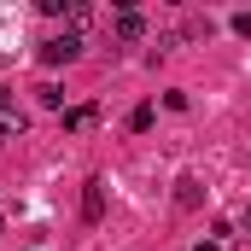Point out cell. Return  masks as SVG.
I'll return each instance as SVG.
<instances>
[{"instance_id": "277c9868", "label": "cell", "mask_w": 251, "mask_h": 251, "mask_svg": "<svg viewBox=\"0 0 251 251\" xmlns=\"http://www.w3.org/2000/svg\"><path fill=\"white\" fill-rule=\"evenodd\" d=\"M199 204H204V181L199 176H181L176 181V210H199Z\"/></svg>"}, {"instance_id": "5b68a950", "label": "cell", "mask_w": 251, "mask_h": 251, "mask_svg": "<svg viewBox=\"0 0 251 251\" xmlns=\"http://www.w3.org/2000/svg\"><path fill=\"white\" fill-rule=\"evenodd\" d=\"M140 35H146V18H140L134 6H123V12H117V41H140Z\"/></svg>"}, {"instance_id": "9c48e42d", "label": "cell", "mask_w": 251, "mask_h": 251, "mask_svg": "<svg viewBox=\"0 0 251 251\" xmlns=\"http://www.w3.org/2000/svg\"><path fill=\"white\" fill-rule=\"evenodd\" d=\"M41 12H47V18H70L76 6H70V0H41Z\"/></svg>"}, {"instance_id": "8992f818", "label": "cell", "mask_w": 251, "mask_h": 251, "mask_svg": "<svg viewBox=\"0 0 251 251\" xmlns=\"http://www.w3.org/2000/svg\"><path fill=\"white\" fill-rule=\"evenodd\" d=\"M35 94H41V105H47V111H64V88H59V82H41Z\"/></svg>"}, {"instance_id": "8fae6325", "label": "cell", "mask_w": 251, "mask_h": 251, "mask_svg": "<svg viewBox=\"0 0 251 251\" xmlns=\"http://www.w3.org/2000/svg\"><path fill=\"white\" fill-rule=\"evenodd\" d=\"M234 29H240V35H251V12H234Z\"/></svg>"}, {"instance_id": "7a4b0ae2", "label": "cell", "mask_w": 251, "mask_h": 251, "mask_svg": "<svg viewBox=\"0 0 251 251\" xmlns=\"http://www.w3.org/2000/svg\"><path fill=\"white\" fill-rule=\"evenodd\" d=\"M82 222H105V181L100 176L82 187Z\"/></svg>"}, {"instance_id": "5bb4252c", "label": "cell", "mask_w": 251, "mask_h": 251, "mask_svg": "<svg viewBox=\"0 0 251 251\" xmlns=\"http://www.w3.org/2000/svg\"><path fill=\"white\" fill-rule=\"evenodd\" d=\"M0 234H6V216H0Z\"/></svg>"}, {"instance_id": "52a82bcc", "label": "cell", "mask_w": 251, "mask_h": 251, "mask_svg": "<svg viewBox=\"0 0 251 251\" xmlns=\"http://www.w3.org/2000/svg\"><path fill=\"white\" fill-rule=\"evenodd\" d=\"M152 117H158L152 105H134V111H128V128H134V134H146V128H152Z\"/></svg>"}, {"instance_id": "3957f363", "label": "cell", "mask_w": 251, "mask_h": 251, "mask_svg": "<svg viewBox=\"0 0 251 251\" xmlns=\"http://www.w3.org/2000/svg\"><path fill=\"white\" fill-rule=\"evenodd\" d=\"M94 123H100V105H94V100H82V105L64 111V128H70V134H88Z\"/></svg>"}, {"instance_id": "6da1fadb", "label": "cell", "mask_w": 251, "mask_h": 251, "mask_svg": "<svg viewBox=\"0 0 251 251\" xmlns=\"http://www.w3.org/2000/svg\"><path fill=\"white\" fill-rule=\"evenodd\" d=\"M82 59V29H64V35H47L41 41V64L59 70V64H76Z\"/></svg>"}, {"instance_id": "7c38bea8", "label": "cell", "mask_w": 251, "mask_h": 251, "mask_svg": "<svg viewBox=\"0 0 251 251\" xmlns=\"http://www.w3.org/2000/svg\"><path fill=\"white\" fill-rule=\"evenodd\" d=\"M0 111H18V105H12V88H0Z\"/></svg>"}, {"instance_id": "ba28073f", "label": "cell", "mask_w": 251, "mask_h": 251, "mask_svg": "<svg viewBox=\"0 0 251 251\" xmlns=\"http://www.w3.org/2000/svg\"><path fill=\"white\" fill-rule=\"evenodd\" d=\"M18 128H24V111H0V146H6Z\"/></svg>"}, {"instance_id": "4fadbf2b", "label": "cell", "mask_w": 251, "mask_h": 251, "mask_svg": "<svg viewBox=\"0 0 251 251\" xmlns=\"http://www.w3.org/2000/svg\"><path fill=\"white\" fill-rule=\"evenodd\" d=\"M193 251H216V240H199V246H193Z\"/></svg>"}, {"instance_id": "30bf717a", "label": "cell", "mask_w": 251, "mask_h": 251, "mask_svg": "<svg viewBox=\"0 0 251 251\" xmlns=\"http://www.w3.org/2000/svg\"><path fill=\"white\" fill-rule=\"evenodd\" d=\"M234 228H240V234L251 240V204H240V222H234Z\"/></svg>"}]
</instances>
